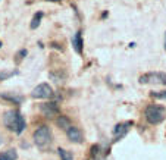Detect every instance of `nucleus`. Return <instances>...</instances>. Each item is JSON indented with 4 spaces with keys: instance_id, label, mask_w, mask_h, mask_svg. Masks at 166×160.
<instances>
[{
    "instance_id": "nucleus-3",
    "label": "nucleus",
    "mask_w": 166,
    "mask_h": 160,
    "mask_svg": "<svg viewBox=\"0 0 166 160\" xmlns=\"http://www.w3.org/2000/svg\"><path fill=\"white\" fill-rule=\"evenodd\" d=\"M34 143L41 150H44V148H47L50 146V143H52V132H50L49 126H40L34 132Z\"/></svg>"
},
{
    "instance_id": "nucleus-16",
    "label": "nucleus",
    "mask_w": 166,
    "mask_h": 160,
    "mask_svg": "<svg viewBox=\"0 0 166 160\" xmlns=\"http://www.w3.org/2000/svg\"><path fill=\"white\" fill-rule=\"evenodd\" d=\"M16 74H18L16 71H13V72H9V71L0 72V81H5L6 78H10V77H13V75H16Z\"/></svg>"
},
{
    "instance_id": "nucleus-13",
    "label": "nucleus",
    "mask_w": 166,
    "mask_h": 160,
    "mask_svg": "<svg viewBox=\"0 0 166 160\" xmlns=\"http://www.w3.org/2000/svg\"><path fill=\"white\" fill-rule=\"evenodd\" d=\"M56 122H57L59 128H62V129H65V131H68V129L71 128V125H69V119H68L66 116H59Z\"/></svg>"
},
{
    "instance_id": "nucleus-14",
    "label": "nucleus",
    "mask_w": 166,
    "mask_h": 160,
    "mask_svg": "<svg viewBox=\"0 0 166 160\" xmlns=\"http://www.w3.org/2000/svg\"><path fill=\"white\" fill-rule=\"evenodd\" d=\"M59 156H60L62 160H74L72 153H71V151H66V150H63V148H59Z\"/></svg>"
},
{
    "instance_id": "nucleus-8",
    "label": "nucleus",
    "mask_w": 166,
    "mask_h": 160,
    "mask_svg": "<svg viewBox=\"0 0 166 160\" xmlns=\"http://www.w3.org/2000/svg\"><path fill=\"white\" fill-rule=\"evenodd\" d=\"M44 113L49 118H53L55 115H56V112H57V106L55 104V103H47V104H41V107H40Z\"/></svg>"
},
{
    "instance_id": "nucleus-6",
    "label": "nucleus",
    "mask_w": 166,
    "mask_h": 160,
    "mask_svg": "<svg viewBox=\"0 0 166 160\" xmlns=\"http://www.w3.org/2000/svg\"><path fill=\"white\" fill-rule=\"evenodd\" d=\"M134 123L132 122H124V123H118L113 129V135L116 137V138H122V137L128 132L129 126H132Z\"/></svg>"
},
{
    "instance_id": "nucleus-17",
    "label": "nucleus",
    "mask_w": 166,
    "mask_h": 160,
    "mask_svg": "<svg viewBox=\"0 0 166 160\" xmlns=\"http://www.w3.org/2000/svg\"><path fill=\"white\" fill-rule=\"evenodd\" d=\"M47 2H60V0H47Z\"/></svg>"
},
{
    "instance_id": "nucleus-15",
    "label": "nucleus",
    "mask_w": 166,
    "mask_h": 160,
    "mask_svg": "<svg viewBox=\"0 0 166 160\" xmlns=\"http://www.w3.org/2000/svg\"><path fill=\"white\" fill-rule=\"evenodd\" d=\"M150 96L154 97V99H159V100H166V91H159V93H156V91H151Z\"/></svg>"
},
{
    "instance_id": "nucleus-2",
    "label": "nucleus",
    "mask_w": 166,
    "mask_h": 160,
    "mask_svg": "<svg viewBox=\"0 0 166 160\" xmlns=\"http://www.w3.org/2000/svg\"><path fill=\"white\" fill-rule=\"evenodd\" d=\"M144 116L149 123L151 125H159L165 121L166 118V109L160 104H149L144 110Z\"/></svg>"
},
{
    "instance_id": "nucleus-10",
    "label": "nucleus",
    "mask_w": 166,
    "mask_h": 160,
    "mask_svg": "<svg viewBox=\"0 0 166 160\" xmlns=\"http://www.w3.org/2000/svg\"><path fill=\"white\" fill-rule=\"evenodd\" d=\"M0 97L5 99V100H9L15 104H19L22 101V97L21 96H15V94H6V93H0Z\"/></svg>"
},
{
    "instance_id": "nucleus-19",
    "label": "nucleus",
    "mask_w": 166,
    "mask_h": 160,
    "mask_svg": "<svg viewBox=\"0 0 166 160\" xmlns=\"http://www.w3.org/2000/svg\"><path fill=\"white\" fill-rule=\"evenodd\" d=\"M165 49H166V38H165Z\"/></svg>"
},
{
    "instance_id": "nucleus-7",
    "label": "nucleus",
    "mask_w": 166,
    "mask_h": 160,
    "mask_svg": "<svg viewBox=\"0 0 166 160\" xmlns=\"http://www.w3.org/2000/svg\"><path fill=\"white\" fill-rule=\"evenodd\" d=\"M66 134H68V138L72 143H82V134L77 126H71L66 131Z\"/></svg>"
},
{
    "instance_id": "nucleus-12",
    "label": "nucleus",
    "mask_w": 166,
    "mask_h": 160,
    "mask_svg": "<svg viewBox=\"0 0 166 160\" xmlns=\"http://www.w3.org/2000/svg\"><path fill=\"white\" fill-rule=\"evenodd\" d=\"M82 35H81V32H77L75 34V38H74V46H75V50L81 54L82 53Z\"/></svg>"
},
{
    "instance_id": "nucleus-9",
    "label": "nucleus",
    "mask_w": 166,
    "mask_h": 160,
    "mask_svg": "<svg viewBox=\"0 0 166 160\" xmlns=\"http://www.w3.org/2000/svg\"><path fill=\"white\" fill-rule=\"evenodd\" d=\"M18 159V153L13 148H9L6 151L0 153V160H16Z\"/></svg>"
},
{
    "instance_id": "nucleus-18",
    "label": "nucleus",
    "mask_w": 166,
    "mask_h": 160,
    "mask_svg": "<svg viewBox=\"0 0 166 160\" xmlns=\"http://www.w3.org/2000/svg\"><path fill=\"white\" fill-rule=\"evenodd\" d=\"M3 143V140H2V135H0V144H2Z\"/></svg>"
},
{
    "instance_id": "nucleus-11",
    "label": "nucleus",
    "mask_w": 166,
    "mask_h": 160,
    "mask_svg": "<svg viewBox=\"0 0 166 160\" xmlns=\"http://www.w3.org/2000/svg\"><path fill=\"white\" fill-rule=\"evenodd\" d=\"M43 16H44V12H37L35 15H34V18H33V21H31V30H35V28H38V25H40V22H41V19H43Z\"/></svg>"
},
{
    "instance_id": "nucleus-4",
    "label": "nucleus",
    "mask_w": 166,
    "mask_h": 160,
    "mask_svg": "<svg viewBox=\"0 0 166 160\" xmlns=\"http://www.w3.org/2000/svg\"><path fill=\"white\" fill-rule=\"evenodd\" d=\"M31 96L34 99H50L53 96V90L49 84H38L34 90H33V93Z\"/></svg>"
},
{
    "instance_id": "nucleus-20",
    "label": "nucleus",
    "mask_w": 166,
    "mask_h": 160,
    "mask_svg": "<svg viewBox=\"0 0 166 160\" xmlns=\"http://www.w3.org/2000/svg\"><path fill=\"white\" fill-rule=\"evenodd\" d=\"M0 47H2V43H0Z\"/></svg>"
},
{
    "instance_id": "nucleus-5",
    "label": "nucleus",
    "mask_w": 166,
    "mask_h": 160,
    "mask_svg": "<svg viewBox=\"0 0 166 160\" xmlns=\"http://www.w3.org/2000/svg\"><path fill=\"white\" fill-rule=\"evenodd\" d=\"M141 84H147V82H157L166 85V74L163 72H156V74H146L140 78Z\"/></svg>"
},
{
    "instance_id": "nucleus-1",
    "label": "nucleus",
    "mask_w": 166,
    "mask_h": 160,
    "mask_svg": "<svg viewBox=\"0 0 166 160\" xmlns=\"http://www.w3.org/2000/svg\"><path fill=\"white\" fill-rule=\"evenodd\" d=\"M3 123H5V126L8 129L15 131L16 134H21L24 129H25V126H27L25 119L21 116V113L18 110H9L8 113H5Z\"/></svg>"
}]
</instances>
